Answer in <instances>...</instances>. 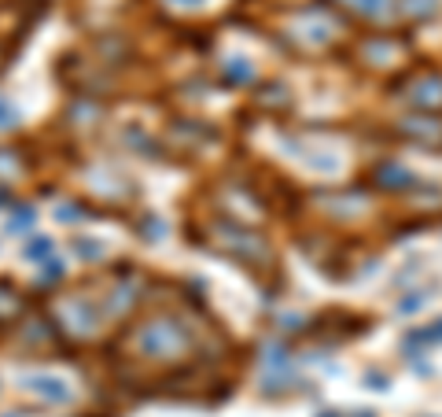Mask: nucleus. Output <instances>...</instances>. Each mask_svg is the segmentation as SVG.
<instances>
[{
	"mask_svg": "<svg viewBox=\"0 0 442 417\" xmlns=\"http://www.w3.org/2000/svg\"><path fill=\"white\" fill-rule=\"evenodd\" d=\"M34 388H37L41 395H48L52 403H67V388H63L59 380H34Z\"/></svg>",
	"mask_w": 442,
	"mask_h": 417,
	"instance_id": "obj_1",
	"label": "nucleus"
},
{
	"mask_svg": "<svg viewBox=\"0 0 442 417\" xmlns=\"http://www.w3.org/2000/svg\"><path fill=\"white\" fill-rule=\"evenodd\" d=\"M15 122V115H11V107L4 104V100H0V126H11Z\"/></svg>",
	"mask_w": 442,
	"mask_h": 417,
	"instance_id": "obj_2",
	"label": "nucleus"
},
{
	"mask_svg": "<svg viewBox=\"0 0 442 417\" xmlns=\"http://www.w3.org/2000/svg\"><path fill=\"white\" fill-rule=\"evenodd\" d=\"M48 251H52V244H48V240H44V244H34V248H30V255H34V259H41V255H48Z\"/></svg>",
	"mask_w": 442,
	"mask_h": 417,
	"instance_id": "obj_3",
	"label": "nucleus"
}]
</instances>
